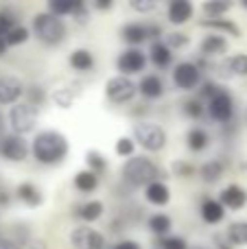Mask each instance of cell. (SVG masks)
I'll list each match as a JSON object with an SVG mask.
<instances>
[{
	"mask_svg": "<svg viewBox=\"0 0 247 249\" xmlns=\"http://www.w3.org/2000/svg\"><path fill=\"white\" fill-rule=\"evenodd\" d=\"M24 96V83L16 77L0 74V105H16Z\"/></svg>",
	"mask_w": 247,
	"mask_h": 249,
	"instance_id": "7c38bea8",
	"label": "cell"
},
{
	"mask_svg": "<svg viewBox=\"0 0 247 249\" xmlns=\"http://www.w3.org/2000/svg\"><path fill=\"white\" fill-rule=\"evenodd\" d=\"M245 121H247V112H245Z\"/></svg>",
	"mask_w": 247,
	"mask_h": 249,
	"instance_id": "94428289",
	"label": "cell"
},
{
	"mask_svg": "<svg viewBox=\"0 0 247 249\" xmlns=\"http://www.w3.org/2000/svg\"><path fill=\"white\" fill-rule=\"evenodd\" d=\"M7 51H9V48H7V44H4V39L0 37V57H4V55H7Z\"/></svg>",
	"mask_w": 247,
	"mask_h": 249,
	"instance_id": "db71d44e",
	"label": "cell"
},
{
	"mask_svg": "<svg viewBox=\"0 0 247 249\" xmlns=\"http://www.w3.org/2000/svg\"><path fill=\"white\" fill-rule=\"evenodd\" d=\"M72 186L77 193L81 195H90L99 188V175L90 173L88 168H81V171L74 173V179H72Z\"/></svg>",
	"mask_w": 247,
	"mask_h": 249,
	"instance_id": "603a6c76",
	"label": "cell"
},
{
	"mask_svg": "<svg viewBox=\"0 0 247 249\" xmlns=\"http://www.w3.org/2000/svg\"><path fill=\"white\" fill-rule=\"evenodd\" d=\"M13 26H16V18H13V13L7 11V9H0V37H4Z\"/></svg>",
	"mask_w": 247,
	"mask_h": 249,
	"instance_id": "b9f144b4",
	"label": "cell"
},
{
	"mask_svg": "<svg viewBox=\"0 0 247 249\" xmlns=\"http://www.w3.org/2000/svg\"><path fill=\"white\" fill-rule=\"evenodd\" d=\"M193 249H208V247H193Z\"/></svg>",
	"mask_w": 247,
	"mask_h": 249,
	"instance_id": "6f0895ef",
	"label": "cell"
},
{
	"mask_svg": "<svg viewBox=\"0 0 247 249\" xmlns=\"http://www.w3.org/2000/svg\"><path fill=\"white\" fill-rule=\"evenodd\" d=\"M68 64L72 66L77 72H88L94 68V55L88 48H74L68 57Z\"/></svg>",
	"mask_w": 247,
	"mask_h": 249,
	"instance_id": "4316f807",
	"label": "cell"
},
{
	"mask_svg": "<svg viewBox=\"0 0 247 249\" xmlns=\"http://www.w3.org/2000/svg\"><path fill=\"white\" fill-rule=\"evenodd\" d=\"M144 199H147L151 206H166L171 201V188L166 181L158 179V181H151L149 186H144Z\"/></svg>",
	"mask_w": 247,
	"mask_h": 249,
	"instance_id": "e0dca14e",
	"label": "cell"
},
{
	"mask_svg": "<svg viewBox=\"0 0 247 249\" xmlns=\"http://www.w3.org/2000/svg\"><path fill=\"white\" fill-rule=\"evenodd\" d=\"M214 247H217V249H232V243L228 241L226 232H223V234H214Z\"/></svg>",
	"mask_w": 247,
	"mask_h": 249,
	"instance_id": "7dc6e473",
	"label": "cell"
},
{
	"mask_svg": "<svg viewBox=\"0 0 247 249\" xmlns=\"http://www.w3.org/2000/svg\"><path fill=\"white\" fill-rule=\"evenodd\" d=\"M243 168H245V171H247V164H243Z\"/></svg>",
	"mask_w": 247,
	"mask_h": 249,
	"instance_id": "91938a15",
	"label": "cell"
},
{
	"mask_svg": "<svg viewBox=\"0 0 247 249\" xmlns=\"http://www.w3.org/2000/svg\"><path fill=\"white\" fill-rule=\"evenodd\" d=\"M226 236L232 243V247H245L247 245V221H234V223H230V228L226 230Z\"/></svg>",
	"mask_w": 247,
	"mask_h": 249,
	"instance_id": "f546056e",
	"label": "cell"
},
{
	"mask_svg": "<svg viewBox=\"0 0 247 249\" xmlns=\"http://www.w3.org/2000/svg\"><path fill=\"white\" fill-rule=\"evenodd\" d=\"M182 112H184V116L191 118V121H199L206 112V105L201 103L199 99H188V101H184Z\"/></svg>",
	"mask_w": 247,
	"mask_h": 249,
	"instance_id": "f35d334b",
	"label": "cell"
},
{
	"mask_svg": "<svg viewBox=\"0 0 247 249\" xmlns=\"http://www.w3.org/2000/svg\"><path fill=\"white\" fill-rule=\"evenodd\" d=\"M123 181L131 188H144L151 181H158L162 177V171L151 158L147 155H134L123 164Z\"/></svg>",
	"mask_w": 247,
	"mask_h": 249,
	"instance_id": "7a4b0ae2",
	"label": "cell"
},
{
	"mask_svg": "<svg viewBox=\"0 0 247 249\" xmlns=\"http://www.w3.org/2000/svg\"><path fill=\"white\" fill-rule=\"evenodd\" d=\"M0 238H2V228H0Z\"/></svg>",
	"mask_w": 247,
	"mask_h": 249,
	"instance_id": "680465c9",
	"label": "cell"
},
{
	"mask_svg": "<svg viewBox=\"0 0 247 249\" xmlns=\"http://www.w3.org/2000/svg\"><path fill=\"white\" fill-rule=\"evenodd\" d=\"M31 155L35 158V162L44 164V166H57L61 164L70 153V142L57 129H44L37 131L31 142Z\"/></svg>",
	"mask_w": 247,
	"mask_h": 249,
	"instance_id": "6da1fadb",
	"label": "cell"
},
{
	"mask_svg": "<svg viewBox=\"0 0 247 249\" xmlns=\"http://www.w3.org/2000/svg\"><path fill=\"white\" fill-rule=\"evenodd\" d=\"M51 99H53V103L61 109H70L72 103H74V94H72L70 88H55L53 94H51Z\"/></svg>",
	"mask_w": 247,
	"mask_h": 249,
	"instance_id": "d590c367",
	"label": "cell"
},
{
	"mask_svg": "<svg viewBox=\"0 0 247 249\" xmlns=\"http://www.w3.org/2000/svg\"><path fill=\"white\" fill-rule=\"evenodd\" d=\"M9 129H11L13 136L24 138L26 133L35 131V124H37V107H33L26 101H18L16 105H11L9 109Z\"/></svg>",
	"mask_w": 247,
	"mask_h": 249,
	"instance_id": "5b68a950",
	"label": "cell"
},
{
	"mask_svg": "<svg viewBox=\"0 0 247 249\" xmlns=\"http://www.w3.org/2000/svg\"><path fill=\"white\" fill-rule=\"evenodd\" d=\"M29 37H31V31L22 24H16L2 39H4V44H7V48H11V46H20V44H24Z\"/></svg>",
	"mask_w": 247,
	"mask_h": 249,
	"instance_id": "836d02e7",
	"label": "cell"
},
{
	"mask_svg": "<svg viewBox=\"0 0 247 249\" xmlns=\"http://www.w3.org/2000/svg\"><path fill=\"white\" fill-rule=\"evenodd\" d=\"M197 175H199V179L204 181V184H217V181L226 175V164H223L221 160L212 158L197 168Z\"/></svg>",
	"mask_w": 247,
	"mask_h": 249,
	"instance_id": "44dd1931",
	"label": "cell"
},
{
	"mask_svg": "<svg viewBox=\"0 0 247 249\" xmlns=\"http://www.w3.org/2000/svg\"><path fill=\"white\" fill-rule=\"evenodd\" d=\"M81 0H48V13L55 18L70 16Z\"/></svg>",
	"mask_w": 247,
	"mask_h": 249,
	"instance_id": "d6a6232c",
	"label": "cell"
},
{
	"mask_svg": "<svg viewBox=\"0 0 247 249\" xmlns=\"http://www.w3.org/2000/svg\"><path fill=\"white\" fill-rule=\"evenodd\" d=\"M16 197L20 199L26 208H37V206H42V203H44L42 190H39L35 184H31V181H22V184H18Z\"/></svg>",
	"mask_w": 247,
	"mask_h": 249,
	"instance_id": "ffe728a7",
	"label": "cell"
},
{
	"mask_svg": "<svg viewBox=\"0 0 247 249\" xmlns=\"http://www.w3.org/2000/svg\"><path fill=\"white\" fill-rule=\"evenodd\" d=\"M228 48H230L228 39L223 37V35H217V33L206 35L199 44V53L204 57H223L228 53Z\"/></svg>",
	"mask_w": 247,
	"mask_h": 249,
	"instance_id": "2e32d148",
	"label": "cell"
},
{
	"mask_svg": "<svg viewBox=\"0 0 247 249\" xmlns=\"http://www.w3.org/2000/svg\"><path fill=\"white\" fill-rule=\"evenodd\" d=\"M219 203L226 210H243L247 206V190L241 184H228L219 195Z\"/></svg>",
	"mask_w": 247,
	"mask_h": 249,
	"instance_id": "4fadbf2b",
	"label": "cell"
},
{
	"mask_svg": "<svg viewBox=\"0 0 247 249\" xmlns=\"http://www.w3.org/2000/svg\"><path fill=\"white\" fill-rule=\"evenodd\" d=\"M134 142L136 146H142L147 153H158V151H162L166 146V131L164 127H160L158 123H136L134 124Z\"/></svg>",
	"mask_w": 247,
	"mask_h": 249,
	"instance_id": "277c9868",
	"label": "cell"
},
{
	"mask_svg": "<svg viewBox=\"0 0 247 249\" xmlns=\"http://www.w3.org/2000/svg\"><path fill=\"white\" fill-rule=\"evenodd\" d=\"M31 153V146L24 138L13 136V133H4L0 136V158L7 162H24Z\"/></svg>",
	"mask_w": 247,
	"mask_h": 249,
	"instance_id": "ba28073f",
	"label": "cell"
},
{
	"mask_svg": "<svg viewBox=\"0 0 247 249\" xmlns=\"http://www.w3.org/2000/svg\"><path fill=\"white\" fill-rule=\"evenodd\" d=\"M138 94V83H134L129 77L123 74H114L105 81V96L107 101H112L114 105H125L129 101H134V96Z\"/></svg>",
	"mask_w": 247,
	"mask_h": 249,
	"instance_id": "8992f818",
	"label": "cell"
},
{
	"mask_svg": "<svg viewBox=\"0 0 247 249\" xmlns=\"http://www.w3.org/2000/svg\"><path fill=\"white\" fill-rule=\"evenodd\" d=\"M173 83L177 90L191 92L201 83V70L195 61H179L173 68Z\"/></svg>",
	"mask_w": 247,
	"mask_h": 249,
	"instance_id": "9c48e42d",
	"label": "cell"
},
{
	"mask_svg": "<svg viewBox=\"0 0 247 249\" xmlns=\"http://www.w3.org/2000/svg\"><path fill=\"white\" fill-rule=\"evenodd\" d=\"M232 9V2L226 0H206L201 2V11L206 13V18H223Z\"/></svg>",
	"mask_w": 247,
	"mask_h": 249,
	"instance_id": "1f68e13d",
	"label": "cell"
},
{
	"mask_svg": "<svg viewBox=\"0 0 247 249\" xmlns=\"http://www.w3.org/2000/svg\"><path fill=\"white\" fill-rule=\"evenodd\" d=\"M116 68L118 74L131 79V74H140L147 68V55L140 48H125L116 59Z\"/></svg>",
	"mask_w": 247,
	"mask_h": 249,
	"instance_id": "8fae6325",
	"label": "cell"
},
{
	"mask_svg": "<svg viewBox=\"0 0 247 249\" xmlns=\"http://www.w3.org/2000/svg\"><path fill=\"white\" fill-rule=\"evenodd\" d=\"M160 249H191L188 247V243H186V238H182V236H164V238H160Z\"/></svg>",
	"mask_w": 247,
	"mask_h": 249,
	"instance_id": "60d3db41",
	"label": "cell"
},
{
	"mask_svg": "<svg viewBox=\"0 0 247 249\" xmlns=\"http://www.w3.org/2000/svg\"><path fill=\"white\" fill-rule=\"evenodd\" d=\"M24 249H46V243H44L42 238H33V236H31V241L24 245Z\"/></svg>",
	"mask_w": 247,
	"mask_h": 249,
	"instance_id": "f907efd6",
	"label": "cell"
},
{
	"mask_svg": "<svg viewBox=\"0 0 247 249\" xmlns=\"http://www.w3.org/2000/svg\"><path fill=\"white\" fill-rule=\"evenodd\" d=\"M114 249H142L136 241H129V238H125V241H121L118 245H114Z\"/></svg>",
	"mask_w": 247,
	"mask_h": 249,
	"instance_id": "681fc988",
	"label": "cell"
},
{
	"mask_svg": "<svg viewBox=\"0 0 247 249\" xmlns=\"http://www.w3.org/2000/svg\"><path fill=\"white\" fill-rule=\"evenodd\" d=\"M188 42H191V37H188L186 33H182V31H173V33H166V35H164V39H162V44H164V46L169 48L171 53L186 48V46H188Z\"/></svg>",
	"mask_w": 247,
	"mask_h": 249,
	"instance_id": "e575fe53",
	"label": "cell"
},
{
	"mask_svg": "<svg viewBox=\"0 0 247 249\" xmlns=\"http://www.w3.org/2000/svg\"><path fill=\"white\" fill-rule=\"evenodd\" d=\"M121 35L127 44H131V48H138L142 42H147V24H142V22H129V24L123 26Z\"/></svg>",
	"mask_w": 247,
	"mask_h": 249,
	"instance_id": "cb8c5ba5",
	"label": "cell"
},
{
	"mask_svg": "<svg viewBox=\"0 0 247 249\" xmlns=\"http://www.w3.org/2000/svg\"><path fill=\"white\" fill-rule=\"evenodd\" d=\"M186 144L191 151L201 153V151H206L210 144V133L206 131L204 127H191L186 133Z\"/></svg>",
	"mask_w": 247,
	"mask_h": 249,
	"instance_id": "83f0119b",
	"label": "cell"
},
{
	"mask_svg": "<svg viewBox=\"0 0 247 249\" xmlns=\"http://www.w3.org/2000/svg\"><path fill=\"white\" fill-rule=\"evenodd\" d=\"M86 168L90 173H94V175H103V173L107 171V158H105L101 151L90 149L86 153Z\"/></svg>",
	"mask_w": 247,
	"mask_h": 249,
	"instance_id": "4dcf8cb0",
	"label": "cell"
},
{
	"mask_svg": "<svg viewBox=\"0 0 247 249\" xmlns=\"http://www.w3.org/2000/svg\"><path fill=\"white\" fill-rule=\"evenodd\" d=\"M68 241L72 249H105V236L90 225H77Z\"/></svg>",
	"mask_w": 247,
	"mask_h": 249,
	"instance_id": "30bf717a",
	"label": "cell"
},
{
	"mask_svg": "<svg viewBox=\"0 0 247 249\" xmlns=\"http://www.w3.org/2000/svg\"><path fill=\"white\" fill-rule=\"evenodd\" d=\"M29 94H31V99H26V103H31L33 107H35V99H37V105L44 103V90H42L39 86H31Z\"/></svg>",
	"mask_w": 247,
	"mask_h": 249,
	"instance_id": "f6af8a7d",
	"label": "cell"
},
{
	"mask_svg": "<svg viewBox=\"0 0 247 249\" xmlns=\"http://www.w3.org/2000/svg\"><path fill=\"white\" fill-rule=\"evenodd\" d=\"M241 4H243V7H245V9H247V0H243V2H241Z\"/></svg>",
	"mask_w": 247,
	"mask_h": 249,
	"instance_id": "9f6ffc18",
	"label": "cell"
},
{
	"mask_svg": "<svg viewBox=\"0 0 247 249\" xmlns=\"http://www.w3.org/2000/svg\"><path fill=\"white\" fill-rule=\"evenodd\" d=\"M147 228L151 230V234L164 238V236H169V232L173 230V221H171V216L164 214V212H156V214H151L147 219Z\"/></svg>",
	"mask_w": 247,
	"mask_h": 249,
	"instance_id": "f1b7e54d",
	"label": "cell"
},
{
	"mask_svg": "<svg viewBox=\"0 0 247 249\" xmlns=\"http://www.w3.org/2000/svg\"><path fill=\"white\" fill-rule=\"evenodd\" d=\"M92 7H94L96 11H109V9L114 7V0H94Z\"/></svg>",
	"mask_w": 247,
	"mask_h": 249,
	"instance_id": "c3c4849f",
	"label": "cell"
},
{
	"mask_svg": "<svg viewBox=\"0 0 247 249\" xmlns=\"http://www.w3.org/2000/svg\"><path fill=\"white\" fill-rule=\"evenodd\" d=\"M33 33L42 44L55 46V44H61L66 39L68 29H66V22L61 18H55L48 11H42L33 16Z\"/></svg>",
	"mask_w": 247,
	"mask_h": 249,
	"instance_id": "3957f363",
	"label": "cell"
},
{
	"mask_svg": "<svg viewBox=\"0 0 247 249\" xmlns=\"http://www.w3.org/2000/svg\"><path fill=\"white\" fill-rule=\"evenodd\" d=\"M2 124H4V121H2V114H0V131H2Z\"/></svg>",
	"mask_w": 247,
	"mask_h": 249,
	"instance_id": "11a10c76",
	"label": "cell"
},
{
	"mask_svg": "<svg viewBox=\"0 0 247 249\" xmlns=\"http://www.w3.org/2000/svg\"><path fill=\"white\" fill-rule=\"evenodd\" d=\"M9 199L11 197H9L7 190H0V206H9Z\"/></svg>",
	"mask_w": 247,
	"mask_h": 249,
	"instance_id": "f5cc1de1",
	"label": "cell"
},
{
	"mask_svg": "<svg viewBox=\"0 0 247 249\" xmlns=\"http://www.w3.org/2000/svg\"><path fill=\"white\" fill-rule=\"evenodd\" d=\"M206 112H208V116L217 123L232 121V116H234V99H232L230 92L223 88V90L217 92L210 101H206Z\"/></svg>",
	"mask_w": 247,
	"mask_h": 249,
	"instance_id": "52a82bcc",
	"label": "cell"
},
{
	"mask_svg": "<svg viewBox=\"0 0 247 249\" xmlns=\"http://www.w3.org/2000/svg\"><path fill=\"white\" fill-rule=\"evenodd\" d=\"M138 92L149 101H156L164 94V81L160 74H144L138 83Z\"/></svg>",
	"mask_w": 247,
	"mask_h": 249,
	"instance_id": "ac0fdd59",
	"label": "cell"
},
{
	"mask_svg": "<svg viewBox=\"0 0 247 249\" xmlns=\"http://www.w3.org/2000/svg\"><path fill=\"white\" fill-rule=\"evenodd\" d=\"M219 68L223 70L226 77H247V55L243 53H236V55L228 57Z\"/></svg>",
	"mask_w": 247,
	"mask_h": 249,
	"instance_id": "484cf974",
	"label": "cell"
},
{
	"mask_svg": "<svg viewBox=\"0 0 247 249\" xmlns=\"http://www.w3.org/2000/svg\"><path fill=\"white\" fill-rule=\"evenodd\" d=\"M199 26L214 31L217 35L223 33V35H230V37H241L243 35L241 26L234 20H230V18H204V20H199Z\"/></svg>",
	"mask_w": 247,
	"mask_h": 249,
	"instance_id": "9a60e30c",
	"label": "cell"
},
{
	"mask_svg": "<svg viewBox=\"0 0 247 249\" xmlns=\"http://www.w3.org/2000/svg\"><path fill=\"white\" fill-rule=\"evenodd\" d=\"M195 13V4L191 0H171L169 7H166V18H169L171 24H186L188 20Z\"/></svg>",
	"mask_w": 247,
	"mask_h": 249,
	"instance_id": "5bb4252c",
	"label": "cell"
},
{
	"mask_svg": "<svg viewBox=\"0 0 247 249\" xmlns=\"http://www.w3.org/2000/svg\"><path fill=\"white\" fill-rule=\"evenodd\" d=\"M149 61H151L158 70H164L173 64V53L162 44V39L160 42H153L151 48H149Z\"/></svg>",
	"mask_w": 247,
	"mask_h": 249,
	"instance_id": "d4e9b609",
	"label": "cell"
},
{
	"mask_svg": "<svg viewBox=\"0 0 247 249\" xmlns=\"http://www.w3.org/2000/svg\"><path fill=\"white\" fill-rule=\"evenodd\" d=\"M160 35H162V26H158V24H147V39L160 42Z\"/></svg>",
	"mask_w": 247,
	"mask_h": 249,
	"instance_id": "bcb514c9",
	"label": "cell"
},
{
	"mask_svg": "<svg viewBox=\"0 0 247 249\" xmlns=\"http://www.w3.org/2000/svg\"><path fill=\"white\" fill-rule=\"evenodd\" d=\"M70 16H72V22H74V24H79V26L90 24V20H92V11H90V7H88L83 0L77 4V7H74V11L70 13Z\"/></svg>",
	"mask_w": 247,
	"mask_h": 249,
	"instance_id": "ab89813d",
	"label": "cell"
},
{
	"mask_svg": "<svg viewBox=\"0 0 247 249\" xmlns=\"http://www.w3.org/2000/svg\"><path fill=\"white\" fill-rule=\"evenodd\" d=\"M171 173H173V177H179V179H191V177H195L197 168L188 160H175L171 164Z\"/></svg>",
	"mask_w": 247,
	"mask_h": 249,
	"instance_id": "8d00e7d4",
	"label": "cell"
},
{
	"mask_svg": "<svg viewBox=\"0 0 247 249\" xmlns=\"http://www.w3.org/2000/svg\"><path fill=\"white\" fill-rule=\"evenodd\" d=\"M114 151H116L118 158H134L136 155V142L131 136H121L116 140V144H114Z\"/></svg>",
	"mask_w": 247,
	"mask_h": 249,
	"instance_id": "74e56055",
	"label": "cell"
},
{
	"mask_svg": "<svg viewBox=\"0 0 247 249\" xmlns=\"http://www.w3.org/2000/svg\"><path fill=\"white\" fill-rule=\"evenodd\" d=\"M199 214H201V219H204L208 225H217V223H221V221L226 219V208L219 203V199L206 197L204 201H201Z\"/></svg>",
	"mask_w": 247,
	"mask_h": 249,
	"instance_id": "d6986e66",
	"label": "cell"
},
{
	"mask_svg": "<svg viewBox=\"0 0 247 249\" xmlns=\"http://www.w3.org/2000/svg\"><path fill=\"white\" fill-rule=\"evenodd\" d=\"M221 90H223V88L219 86V83H214V81H206L204 86H201V90H199V96H201L204 101H210L214 94H217V92H221ZM201 99H199V101H201Z\"/></svg>",
	"mask_w": 247,
	"mask_h": 249,
	"instance_id": "ee69618b",
	"label": "cell"
},
{
	"mask_svg": "<svg viewBox=\"0 0 247 249\" xmlns=\"http://www.w3.org/2000/svg\"><path fill=\"white\" fill-rule=\"evenodd\" d=\"M129 7L134 9L136 13H151V11H156L158 9V2L156 0H129Z\"/></svg>",
	"mask_w": 247,
	"mask_h": 249,
	"instance_id": "7bdbcfd3",
	"label": "cell"
},
{
	"mask_svg": "<svg viewBox=\"0 0 247 249\" xmlns=\"http://www.w3.org/2000/svg\"><path fill=\"white\" fill-rule=\"evenodd\" d=\"M103 212H105L103 201H99V199H90V201L81 203V206L74 210V216L81 219L86 225H90V223H96V221L103 216Z\"/></svg>",
	"mask_w": 247,
	"mask_h": 249,
	"instance_id": "7402d4cb",
	"label": "cell"
},
{
	"mask_svg": "<svg viewBox=\"0 0 247 249\" xmlns=\"http://www.w3.org/2000/svg\"><path fill=\"white\" fill-rule=\"evenodd\" d=\"M0 249H22L18 243H13L11 238H7V236H2L0 238Z\"/></svg>",
	"mask_w": 247,
	"mask_h": 249,
	"instance_id": "816d5d0a",
	"label": "cell"
}]
</instances>
